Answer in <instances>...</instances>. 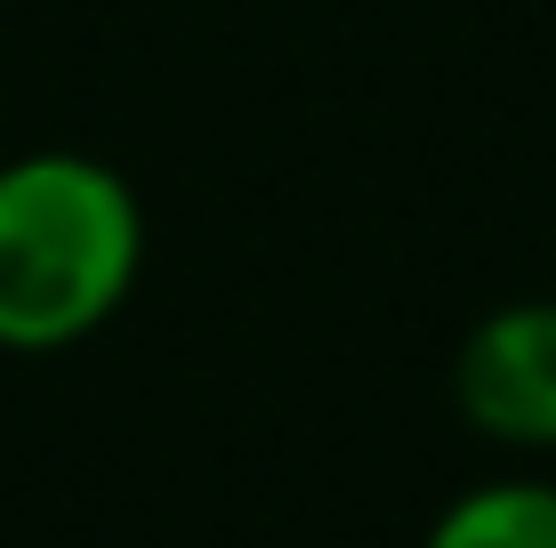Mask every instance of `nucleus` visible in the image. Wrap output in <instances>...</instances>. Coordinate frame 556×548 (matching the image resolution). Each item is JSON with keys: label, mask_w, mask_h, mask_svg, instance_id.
Masks as SVG:
<instances>
[{"label": "nucleus", "mask_w": 556, "mask_h": 548, "mask_svg": "<svg viewBox=\"0 0 556 548\" xmlns=\"http://www.w3.org/2000/svg\"><path fill=\"white\" fill-rule=\"evenodd\" d=\"M146 275V202L98 154L41 145L0 162V355L81 347Z\"/></svg>", "instance_id": "nucleus-1"}, {"label": "nucleus", "mask_w": 556, "mask_h": 548, "mask_svg": "<svg viewBox=\"0 0 556 548\" xmlns=\"http://www.w3.org/2000/svg\"><path fill=\"white\" fill-rule=\"evenodd\" d=\"M419 548H556V484L548 476H492L435 508Z\"/></svg>", "instance_id": "nucleus-3"}, {"label": "nucleus", "mask_w": 556, "mask_h": 548, "mask_svg": "<svg viewBox=\"0 0 556 548\" xmlns=\"http://www.w3.org/2000/svg\"><path fill=\"white\" fill-rule=\"evenodd\" d=\"M452 404L484 444L556 451V298L476 315L452 355Z\"/></svg>", "instance_id": "nucleus-2"}]
</instances>
